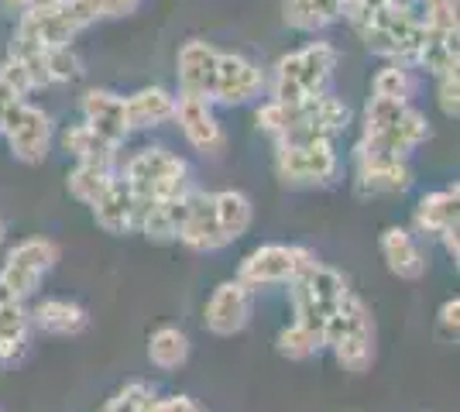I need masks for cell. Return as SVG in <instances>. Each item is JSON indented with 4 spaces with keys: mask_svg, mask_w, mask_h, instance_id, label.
Masks as SVG:
<instances>
[{
    "mask_svg": "<svg viewBox=\"0 0 460 412\" xmlns=\"http://www.w3.org/2000/svg\"><path fill=\"white\" fill-rule=\"evenodd\" d=\"M457 216H460V186H447V189H437V193H426L416 206V231L426 237H437L447 234L457 227Z\"/></svg>",
    "mask_w": 460,
    "mask_h": 412,
    "instance_id": "23",
    "label": "cell"
},
{
    "mask_svg": "<svg viewBox=\"0 0 460 412\" xmlns=\"http://www.w3.org/2000/svg\"><path fill=\"white\" fill-rule=\"evenodd\" d=\"M350 11L354 0H282V21L303 35H316L337 21H347Z\"/></svg>",
    "mask_w": 460,
    "mask_h": 412,
    "instance_id": "20",
    "label": "cell"
},
{
    "mask_svg": "<svg viewBox=\"0 0 460 412\" xmlns=\"http://www.w3.org/2000/svg\"><path fill=\"white\" fill-rule=\"evenodd\" d=\"M58 261V248L49 241V237H28L21 241L18 248L7 255L4 268H0V282L7 285V293L14 299H31L39 293L41 278L56 268Z\"/></svg>",
    "mask_w": 460,
    "mask_h": 412,
    "instance_id": "11",
    "label": "cell"
},
{
    "mask_svg": "<svg viewBox=\"0 0 460 412\" xmlns=\"http://www.w3.org/2000/svg\"><path fill=\"white\" fill-rule=\"evenodd\" d=\"M4 234H7V231H4V220H0V241H4Z\"/></svg>",
    "mask_w": 460,
    "mask_h": 412,
    "instance_id": "42",
    "label": "cell"
},
{
    "mask_svg": "<svg viewBox=\"0 0 460 412\" xmlns=\"http://www.w3.org/2000/svg\"><path fill=\"white\" fill-rule=\"evenodd\" d=\"M28 320L39 327L41 334H52V337H76L90 323L86 310L76 306V302H69V299H45V302H39L28 313Z\"/></svg>",
    "mask_w": 460,
    "mask_h": 412,
    "instance_id": "27",
    "label": "cell"
},
{
    "mask_svg": "<svg viewBox=\"0 0 460 412\" xmlns=\"http://www.w3.org/2000/svg\"><path fill=\"white\" fill-rule=\"evenodd\" d=\"M251 320V289L234 278V282H220L213 289L210 302H207V313H203V323L213 337H234L248 327Z\"/></svg>",
    "mask_w": 460,
    "mask_h": 412,
    "instance_id": "15",
    "label": "cell"
},
{
    "mask_svg": "<svg viewBox=\"0 0 460 412\" xmlns=\"http://www.w3.org/2000/svg\"><path fill=\"white\" fill-rule=\"evenodd\" d=\"M323 347L333 351L337 364L350 374H365L375 361V327L365 299L354 293L344 295L337 313L330 316L323 330Z\"/></svg>",
    "mask_w": 460,
    "mask_h": 412,
    "instance_id": "7",
    "label": "cell"
},
{
    "mask_svg": "<svg viewBox=\"0 0 460 412\" xmlns=\"http://www.w3.org/2000/svg\"><path fill=\"white\" fill-rule=\"evenodd\" d=\"M265 69L258 62H251L241 52H220L217 66H213V83H210V103L220 107H241L261 97L265 90Z\"/></svg>",
    "mask_w": 460,
    "mask_h": 412,
    "instance_id": "12",
    "label": "cell"
},
{
    "mask_svg": "<svg viewBox=\"0 0 460 412\" xmlns=\"http://www.w3.org/2000/svg\"><path fill=\"white\" fill-rule=\"evenodd\" d=\"M124 182L131 186V193L137 199V216L148 203L158 199H172L190 193V165L179 155H172L169 148H141L128 158L124 165Z\"/></svg>",
    "mask_w": 460,
    "mask_h": 412,
    "instance_id": "6",
    "label": "cell"
},
{
    "mask_svg": "<svg viewBox=\"0 0 460 412\" xmlns=\"http://www.w3.org/2000/svg\"><path fill=\"white\" fill-rule=\"evenodd\" d=\"M93 220L107 234H131L137 231V199L124 176H114V182L100 193L93 203Z\"/></svg>",
    "mask_w": 460,
    "mask_h": 412,
    "instance_id": "21",
    "label": "cell"
},
{
    "mask_svg": "<svg viewBox=\"0 0 460 412\" xmlns=\"http://www.w3.org/2000/svg\"><path fill=\"white\" fill-rule=\"evenodd\" d=\"M0 135L7 137L11 155L18 158V162L39 165V162H45L49 148H52V118L41 107L21 100L18 107L11 110V118H7Z\"/></svg>",
    "mask_w": 460,
    "mask_h": 412,
    "instance_id": "13",
    "label": "cell"
},
{
    "mask_svg": "<svg viewBox=\"0 0 460 412\" xmlns=\"http://www.w3.org/2000/svg\"><path fill=\"white\" fill-rule=\"evenodd\" d=\"M341 52L330 45V41H309L303 48L288 52L275 62V73L271 79H265L271 100H282V103H299V100H313L326 93L333 69H337Z\"/></svg>",
    "mask_w": 460,
    "mask_h": 412,
    "instance_id": "3",
    "label": "cell"
},
{
    "mask_svg": "<svg viewBox=\"0 0 460 412\" xmlns=\"http://www.w3.org/2000/svg\"><path fill=\"white\" fill-rule=\"evenodd\" d=\"M412 186V169L409 158H375V162H358V179L354 189L358 197H399Z\"/></svg>",
    "mask_w": 460,
    "mask_h": 412,
    "instance_id": "19",
    "label": "cell"
},
{
    "mask_svg": "<svg viewBox=\"0 0 460 412\" xmlns=\"http://www.w3.org/2000/svg\"><path fill=\"white\" fill-rule=\"evenodd\" d=\"M378 248H382V258L392 275H399V278H405V282L422 278V272H426V258H422L416 237L409 234L405 227H388V231L382 234V241H378Z\"/></svg>",
    "mask_w": 460,
    "mask_h": 412,
    "instance_id": "24",
    "label": "cell"
},
{
    "mask_svg": "<svg viewBox=\"0 0 460 412\" xmlns=\"http://www.w3.org/2000/svg\"><path fill=\"white\" fill-rule=\"evenodd\" d=\"M437 103H440L443 118L457 120V114H460V76H457V69H450V73H440V76H437Z\"/></svg>",
    "mask_w": 460,
    "mask_h": 412,
    "instance_id": "37",
    "label": "cell"
},
{
    "mask_svg": "<svg viewBox=\"0 0 460 412\" xmlns=\"http://www.w3.org/2000/svg\"><path fill=\"white\" fill-rule=\"evenodd\" d=\"M316 261L313 251L299 248V244H261L254 248L244 261H241V272L237 278L248 285V289H265V285H288L296 275L309 268Z\"/></svg>",
    "mask_w": 460,
    "mask_h": 412,
    "instance_id": "10",
    "label": "cell"
},
{
    "mask_svg": "<svg viewBox=\"0 0 460 412\" xmlns=\"http://www.w3.org/2000/svg\"><path fill=\"white\" fill-rule=\"evenodd\" d=\"M124 114L131 131H152L175 118V97L165 86H145L131 97H124Z\"/></svg>",
    "mask_w": 460,
    "mask_h": 412,
    "instance_id": "22",
    "label": "cell"
},
{
    "mask_svg": "<svg viewBox=\"0 0 460 412\" xmlns=\"http://www.w3.org/2000/svg\"><path fill=\"white\" fill-rule=\"evenodd\" d=\"M83 120L114 148H120L131 135L128 114H124V97L114 90H86L83 93Z\"/></svg>",
    "mask_w": 460,
    "mask_h": 412,
    "instance_id": "18",
    "label": "cell"
},
{
    "mask_svg": "<svg viewBox=\"0 0 460 412\" xmlns=\"http://www.w3.org/2000/svg\"><path fill=\"white\" fill-rule=\"evenodd\" d=\"M28 310L24 302L7 293V285L0 282V361L14 364L24 347H28Z\"/></svg>",
    "mask_w": 460,
    "mask_h": 412,
    "instance_id": "25",
    "label": "cell"
},
{
    "mask_svg": "<svg viewBox=\"0 0 460 412\" xmlns=\"http://www.w3.org/2000/svg\"><path fill=\"white\" fill-rule=\"evenodd\" d=\"M7 7H14V11H35V7H49V4H56V0H4Z\"/></svg>",
    "mask_w": 460,
    "mask_h": 412,
    "instance_id": "41",
    "label": "cell"
},
{
    "mask_svg": "<svg viewBox=\"0 0 460 412\" xmlns=\"http://www.w3.org/2000/svg\"><path fill=\"white\" fill-rule=\"evenodd\" d=\"M412 66L422 69V73H429V76H440V73L457 69V31L422 24V39L416 45Z\"/></svg>",
    "mask_w": 460,
    "mask_h": 412,
    "instance_id": "26",
    "label": "cell"
},
{
    "mask_svg": "<svg viewBox=\"0 0 460 412\" xmlns=\"http://www.w3.org/2000/svg\"><path fill=\"white\" fill-rule=\"evenodd\" d=\"M182 210H186V193L148 203L141 210V216H137V231L148 234L152 241H175L179 237V224H182Z\"/></svg>",
    "mask_w": 460,
    "mask_h": 412,
    "instance_id": "28",
    "label": "cell"
},
{
    "mask_svg": "<svg viewBox=\"0 0 460 412\" xmlns=\"http://www.w3.org/2000/svg\"><path fill=\"white\" fill-rule=\"evenodd\" d=\"M62 152H69L76 162H114L117 158L114 145H107L86 120L69 124V127L62 131Z\"/></svg>",
    "mask_w": 460,
    "mask_h": 412,
    "instance_id": "30",
    "label": "cell"
},
{
    "mask_svg": "<svg viewBox=\"0 0 460 412\" xmlns=\"http://www.w3.org/2000/svg\"><path fill=\"white\" fill-rule=\"evenodd\" d=\"M114 162H76V169H73L69 179H66V186H69L73 199L86 203V206H93L96 199H100V193L114 182V176H117Z\"/></svg>",
    "mask_w": 460,
    "mask_h": 412,
    "instance_id": "29",
    "label": "cell"
},
{
    "mask_svg": "<svg viewBox=\"0 0 460 412\" xmlns=\"http://www.w3.org/2000/svg\"><path fill=\"white\" fill-rule=\"evenodd\" d=\"M155 412H203L190 395H172V399H158Z\"/></svg>",
    "mask_w": 460,
    "mask_h": 412,
    "instance_id": "39",
    "label": "cell"
},
{
    "mask_svg": "<svg viewBox=\"0 0 460 412\" xmlns=\"http://www.w3.org/2000/svg\"><path fill=\"white\" fill-rule=\"evenodd\" d=\"M288 299H292V313L299 327H306L309 334H316L323 340V330L330 323V316L337 313V306L344 302V295L350 293L347 289V278L337 268H330L323 261H313L309 268L296 275L288 282Z\"/></svg>",
    "mask_w": 460,
    "mask_h": 412,
    "instance_id": "5",
    "label": "cell"
},
{
    "mask_svg": "<svg viewBox=\"0 0 460 412\" xmlns=\"http://www.w3.org/2000/svg\"><path fill=\"white\" fill-rule=\"evenodd\" d=\"M437 327H440V337L443 340H457L460 334V299L454 295V299H447L440 306V320H437Z\"/></svg>",
    "mask_w": 460,
    "mask_h": 412,
    "instance_id": "38",
    "label": "cell"
},
{
    "mask_svg": "<svg viewBox=\"0 0 460 412\" xmlns=\"http://www.w3.org/2000/svg\"><path fill=\"white\" fill-rule=\"evenodd\" d=\"M375 97H388V100H412V93H416V79H412V73H409V66H402V62H388L382 73L375 76V90H371Z\"/></svg>",
    "mask_w": 460,
    "mask_h": 412,
    "instance_id": "33",
    "label": "cell"
},
{
    "mask_svg": "<svg viewBox=\"0 0 460 412\" xmlns=\"http://www.w3.org/2000/svg\"><path fill=\"white\" fill-rule=\"evenodd\" d=\"M175 241H182L192 251H220V248H227L230 241L220 231L213 193H203V189H190L186 193V210H182V224H179V237Z\"/></svg>",
    "mask_w": 460,
    "mask_h": 412,
    "instance_id": "14",
    "label": "cell"
},
{
    "mask_svg": "<svg viewBox=\"0 0 460 412\" xmlns=\"http://www.w3.org/2000/svg\"><path fill=\"white\" fill-rule=\"evenodd\" d=\"M213 206H217V220H220V231L227 234V241L248 234L251 220H254V206L241 189L213 193Z\"/></svg>",
    "mask_w": 460,
    "mask_h": 412,
    "instance_id": "31",
    "label": "cell"
},
{
    "mask_svg": "<svg viewBox=\"0 0 460 412\" xmlns=\"http://www.w3.org/2000/svg\"><path fill=\"white\" fill-rule=\"evenodd\" d=\"M350 124V107L344 100L320 93L299 103L269 100L258 107V127L269 131L279 145H306V141H333Z\"/></svg>",
    "mask_w": 460,
    "mask_h": 412,
    "instance_id": "1",
    "label": "cell"
},
{
    "mask_svg": "<svg viewBox=\"0 0 460 412\" xmlns=\"http://www.w3.org/2000/svg\"><path fill=\"white\" fill-rule=\"evenodd\" d=\"M137 7H141V0H103V14H107V21L128 18V14H135Z\"/></svg>",
    "mask_w": 460,
    "mask_h": 412,
    "instance_id": "40",
    "label": "cell"
},
{
    "mask_svg": "<svg viewBox=\"0 0 460 412\" xmlns=\"http://www.w3.org/2000/svg\"><path fill=\"white\" fill-rule=\"evenodd\" d=\"M217 48L203 39H190L179 56H175V79H179V97L210 100L213 66H217Z\"/></svg>",
    "mask_w": 460,
    "mask_h": 412,
    "instance_id": "17",
    "label": "cell"
},
{
    "mask_svg": "<svg viewBox=\"0 0 460 412\" xmlns=\"http://www.w3.org/2000/svg\"><path fill=\"white\" fill-rule=\"evenodd\" d=\"M422 24L457 31V0H416Z\"/></svg>",
    "mask_w": 460,
    "mask_h": 412,
    "instance_id": "36",
    "label": "cell"
},
{
    "mask_svg": "<svg viewBox=\"0 0 460 412\" xmlns=\"http://www.w3.org/2000/svg\"><path fill=\"white\" fill-rule=\"evenodd\" d=\"M155 402H158V395H155L152 385L135 381V385L120 389V392L107 402V412H155Z\"/></svg>",
    "mask_w": 460,
    "mask_h": 412,
    "instance_id": "35",
    "label": "cell"
},
{
    "mask_svg": "<svg viewBox=\"0 0 460 412\" xmlns=\"http://www.w3.org/2000/svg\"><path fill=\"white\" fill-rule=\"evenodd\" d=\"M182 135L190 141L196 152L203 155H217L224 148V127L220 120L213 114V103L210 100H199V97H175V118Z\"/></svg>",
    "mask_w": 460,
    "mask_h": 412,
    "instance_id": "16",
    "label": "cell"
},
{
    "mask_svg": "<svg viewBox=\"0 0 460 412\" xmlns=\"http://www.w3.org/2000/svg\"><path fill=\"white\" fill-rule=\"evenodd\" d=\"M96 21H107L103 0H56L49 7L21 11L14 39L39 48H62Z\"/></svg>",
    "mask_w": 460,
    "mask_h": 412,
    "instance_id": "4",
    "label": "cell"
},
{
    "mask_svg": "<svg viewBox=\"0 0 460 412\" xmlns=\"http://www.w3.org/2000/svg\"><path fill=\"white\" fill-rule=\"evenodd\" d=\"M354 31L361 35L371 56H382L388 62L412 66L416 45L422 39V18L416 4H382V7H365L354 18Z\"/></svg>",
    "mask_w": 460,
    "mask_h": 412,
    "instance_id": "2",
    "label": "cell"
},
{
    "mask_svg": "<svg viewBox=\"0 0 460 412\" xmlns=\"http://www.w3.org/2000/svg\"><path fill=\"white\" fill-rule=\"evenodd\" d=\"M429 137V120L416 107H409L402 118L385 127H365V135L354 148V162H375V158H409L422 141Z\"/></svg>",
    "mask_w": 460,
    "mask_h": 412,
    "instance_id": "9",
    "label": "cell"
},
{
    "mask_svg": "<svg viewBox=\"0 0 460 412\" xmlns=\"http://www.w3.org/2000/svg\"><path fill=\"white\" fill-rule=\"evenodd\" d=\"M275 172L286 186H330L341 176V155L333 152V141L279 145Z\"/></svg>",
    "mask_w": 460,
    "mask_h": 412,
    "instance_id": "8",
    "label": "cell"
},
{
    "mask_svg": "<svg viewBox=\"0 0 460 412\" xmlns=\"http://www.w3.org/2000/svg\"><path fill=\"white\" fill-rule=\"evenodd\" d=\"M190 357V337L175 327H158L152 337H148V361L162 372H175L182 368Z\"/></svg>",
    "mask_w": 460,
    "mask_h": 412,
    "instance_id": "32",
    "label": "cell"
},
{
    "mask_svg": "<svg viewBox=\"0 0 460 412\" xmlns=\"http://www.w3.org/2000/svg\"><path fill=\"white\" fill-rule=\"evenodd\" d=\"M275 347L288 361H306V357H313L323 347V340L316 334H309L306 327H299V323H288L286 330H279V337H275Z\"/></svg>",
    "mask_w": 460,
    "mask_h": 412,
    "instance_id": "34",
    "label": "cell"
}]
</instances>
